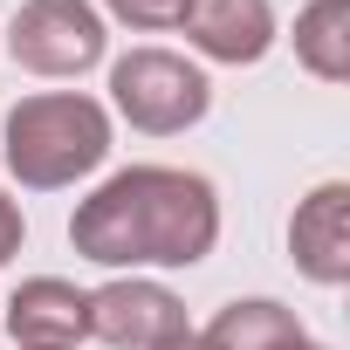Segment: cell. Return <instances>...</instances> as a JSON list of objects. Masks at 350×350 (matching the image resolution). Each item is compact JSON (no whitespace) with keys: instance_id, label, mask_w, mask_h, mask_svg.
<instances>
[{"instance_id":"10","label":"cell","mask_w":350,"mask_h":350,"mask_svg":"<svg viewBox=\"0 0 350 350\" xmlns=\"http://www.w3.org/2000/svg\"><path fill=\"white\" fill-rule=\"evenodd\" d=\"M288 42L316 83H350V0H309Z\"/></svg>"},{"instance_id":"12","label":"cell","mask_w":350,"mask_h":350,"mask_svg":"<svg viewBox=\"0 0 350 350\" xmlns=\"http://www.w3.org/2000/svg\"><path fill=\"white\" fill-rule=\"evenodd\" d=\"M21 241H28V220H21V200H8V193H0V268H8V261L21 254Z\"/></svg>"},{"instance_id":"7","label":"cell","mask_w":350,"mask_h":350,"mask_svg":"<svg viewBox=\"0 0 350 350\" xmlns=\"http://www.w3.org/2000/svg\"><path fill=\"white\" fill-rule=\"evenodd\" d=\"M0 323H8L14 350H76L90 336V288H76L62 275H28L8 295Z\"/></svg>"},{"instance_id":"5","label":"cell","mask_w":350,"mask_h":350,"mask_svg":"<svg viewBox=\"0 0 350 350\" xmlns=\"http://www.w3.org/2000/svg\"><path fill=\"white\" fill-rule=\"evenodd\" d=\"M179 329H193L186 302L165 282H151V275H117V282L90 288V336L103 350H158Z\"/></svg>"},{"instance_id":"14","label":"cell","mask_w":350,"mask_h":350,"mask_svg":"<svg viewBox=\"0 0 350 350\" xmlns=\"http://www.w3.org/2000/svg\"><path fill=\"white\" fill-rule=\"evenodd\" d=\"M282 350H329V343H316V336H295V343H282Z\"/></svg>"},{"instance_id":"13","label":"cell","mask_w":350,"mask_h":350,"mask_svg":"<svg viewBox=\"0 0 350 350\" xmlns=\"http://www.w3.org/2000/svg\"><path fill=\"white\" fill-rule=\"evenodd\" d=\"M158 350H206V336H200V329H179V336H165Z\"/></svg>"},{"instance_id":"8","label":"cell","mask_w":350,"mask_h":350,"mask_svg":"<svg viewBox=\"0 0 350 350\" xmlns=\"http://www.w3.org/2000/svg\"><path fill=\"white\" fill-rule=\"evenodd\" d=\"M186 42L206 55V62H227V69H254L268 49H275V8L268 0H186Z\"/></svg>"},{"instance_id":"11","label":"cell","mask_w":350,"mask_h":350,"mask_svg":"<svg viewBox=\"0 0 350 350\" xmlns=\"http://www.w3.org/2000/svg\"><path fill=\"white\" fill-rule=\"evenodd\" d=\"M103 14L137 28V35H165V28L186 21V0H103Z\"/></svg>"},{"instance_id":"1","label":"cell","mask_w":350,"mask_h":350,"mask_svg":"<svg viewBox=\"0 0 350 350\" xmlns=\"http://www.w3.org/2000/svg\"><path fill=\"white\" fill-rule=\"evenodd\" d=\"M69 247L96 268H200L220 247V193L206 172L186 165H124L76 200Z\"/></svg>"},{"instance_id":"4","label":"cell","mask_w":350,"mask_h":350,"mask_svg":"<svg viewBox=\"0 0 350 350\" xmlns=\"http://www.w3.org/2000/svg\"><path fill=\"white\" fill-rule=\"evenodd\" d=\"M0 49L28 76L69 83V76H83V69H96L110 55V28H103V14L90 0H21L8 35H0Z\"/></svg>"},{"instance_id":"6","label":"cell","mask_w":350,"mask_h":350,"mask_svg":"<svg viewBox=\"0 0 350 350\" xmlns=\"http://www.w3.org/2000/svg\"><path fill=\"white\" fill-rule=\"evenodd\" d=\"M288 261L302 282L316 288H343L350 282V186L323 179L295 200L288 213Z\"/></svg>"},{"instance_id":"9","label":"cell","mask_w":350,"mask_h":350,"mask_svg":"<svg viewBox=\"0 0 350 350\" xmlns=\"http://www.w3.org/2000/svg\"><path fill=\"white\" fill-rule=\"evenodd\" d=\"M200 336H206V350H282V343H295V336H309V329H302V316H295L288 302H275V295H241V302H227Z\"/></svg>"},{"instance_id":"3","label":"cell","mask_w":350,"mask_h":350,"mask_svg":"<svg viewBox=\"0 0 350 350\" xmlns=\"http://www.w3.org/2000/svg\"><path fill=\"white\" fill-rule=\"evenodd\" d=\"M110 110L144 137H179L213 110V83L179 49H131L110 62Z\"/></svg>"},{"instance_id":"2","label":"cell","mask_w":350,"mask_h":350,"mask_svg":"<svg viewBox=\"0 0 350 350\" xmlns=\"http://www.w3.org/2000/svg\"><path fill=\"white\" fill-rule=\"evenodd\" d=\"M0 158L28 193H62L110 158V110L83 90H42L21 96L0 131Z\"/></svg>"}]
</instances>
